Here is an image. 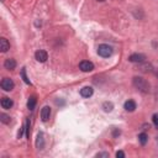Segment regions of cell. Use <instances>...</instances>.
Here are the masks:
<instances>
[{"label": "cell", "mask_w": 158, "mask_h": 158, "mask_svg": "<svg viewBox=\"0 0 158 158\" xmlns=\"http://www.w3.org/2000/svg\"><path fill=\"white\" fill-rule=\"evenodd\" d=\"M133 85L138 90H141L142 93H148L149 91V84H148V81L146 79L141 78V77H135L133 78Z\"/></svg>", "instance_id": "obj_1"}, {"label": "cell", "mask_w": 158, "mask_h": 158, "mask_svg": "<svg viewBox=\"0 0 158 158\" xmlns=\"http://www.w3.org/2000/svg\"><path fill=\"white\" fill-rule=\"evenodd\" d=\"M98 54L101 56V57H104V58L110 57V56L112 54V48H111V46H109V44H100L99 48H98Z\"/></svg>", "instance_id": "obj_2"}, {"label": "cell", "mask_w": 158, "mask_h": 158, "mask_svg": "<svg viewBox=\"0 0 158 158\" xmlns=\"http://www.w3.org/2000/svg\"><path fill=\"white\" fill-rule=\"evenodd\" d=\"M14 86H15V84H14L12 79H10V78H4V79L1 80V88H2L5 91L12 90Z\"/></svg>", "instance_id": "obj_3"}, {"label": "cell", "mask_w": 158, "mask_h": 158, "mask_svg": "<svg viewBox=\"0 0 158 158\" xmlns=\"http://www.w3.org/2000/svg\"><path fill=\"white\" fill-rule=\"evenodd\" d=\"M79 69L81 72H91L94 69V64L89 60H83L79 63Z\"/></svg>", "instance_id": "obj_4"}, {"label": "cell", "mask_w": 158, "mask_h": 158, "mask_svg": "<svg viewBox=\"0 0 158 158\" xmlns=\"http://www.w3.org/2000/svg\"><path fill=\"white\" fill-rule=\"evenodd\" d=\"M144 59H146L144 54H141V53H133L128 57V60L132 63H142L144 62Z\"/></svg>", "instance_id": "obj_5"}, {"label": "cell", "mask_w": 158, "mask_h": 158, "mask_svg": "<svg viewBox=\"0 0 158 158\" xmlns=\"http://www.w3.org/2000/svg\"><path fill=\"white\" fill-rule=\"evenodd\" d=\"M35 58H36L38 62L43 63V62H46V60L48 59V54H47L46 51H43V49H38V51L35 53Z\"/></svg>", "instance_id": "obj_6"}, {"label": "cell", "mask_w": 158, "mask_h": 158, "mask_svg": "<svg viewBox=\"0 0 158 158\" xmlns=\"http://www.w3.org/2000/svg\"><path fill=\"white\" fill-rule=\"evenodd\" d=\"M94 93V89L91 86H84L83 89H80V95L83 98H90Z\"/></svg>", "instance_id": "obj_7"}, {"label": "cell", "mask_w": 158, "mask_h": 158, "mask_svg": "<svg viewBox=\"0 0 158 158\" xmlns=\"http://www.w3.org/2000/svg\"><path fill=\"white\" fill-rule=\"evenodd\" d=\"M51 117V109L48 106H44L42 110H41V118L42 121H48V118Z\"/></svg>", "instance_id": "obj_8"}, {"label": "cell", "mask_w": 158, "mask_h": 158, "mask_svg": "<svg viewBox=\"0 0 158 158\" xmlns=\"http://www.w3.org/2000/svg\"><path fill=\"white\" fill-rule=\"evenodd\" d=\"M4 67H5L6 69H9V70H12V69H15V67H16V60L12 59V58H7V59L4 62Z\"/></svg>", "instance_id": "obj_9"}, {"label": "cell", "mask_w": 158, "mask_h": 158, "mask_svg": "<svg viewBox=\"0 0 158 158\" xmlns=\"http://www.w3.org/2000/svg\"><path fill=\"white\" fill-rule=\"evenodd\" d=\"M0 49H1V52H6V51L10 49V43H9L7 40L4 38V37L0 38Z\"/></svg>", "instance_id": "obj_10"}, {"label": "cell", "mask_w": 158, "mask_h": 158, "mask_svg": "<svg viewBox=\"0 0 158 158\" xmlns=\"http://www.w3.org/2000/svg\"><path fill=\"white\" fill-rule=\"evenodd\" d=\"M125 110L128 111V112H132L136 110V102L133 100H127L125 102Z\"/></svg>", "instance_id": "obj_11"}, {"label": "cell", "mask_w": 158, "mask_h": 158, "mask_svg": "<svg viewBox=\"0 0 158 158\" xmlns=\"http://www.w3.org/2000/svg\"><path fill=\"white\" fill-rule=\"evenodd\" d=\"M12 100L11 99H9V98H2L1 99V106L4 107V109H10L11 106H12Z\"/></svg>", "instance_id": "obj_12"}, {"label": "cell", "mask_w": 158, "mask_h": 158, "mask_svg": "<svg viewBox=\"0 0 158 158\" xmlns=\"http://www.w3.org/2000/svg\"><path fill=\"white\" fill-rule=\"evenodd\" d=\"M138 141H139V143H141L142 146H144V144L147 143V141H148V136H147V133H144V132L139 133V135H138Z\"/></svg>", "instance_id": "obj_13"}, {"label": "cell", "mask_w": 158, "mask_h": 158, "mask_svg": "<svg viewBox=\"0 0 158 158\" xmlns=\"http://www.w3.org/2000/svg\"><path fill=\"white\" fill-rule=\"evenodd\" d=\"M36 102H37L36 98H35V96H31V98L28 99V101H27V107H28L30 110H33L35 106H36Z\"/></svg>", "instance_id": "obj_14"}, {"label": "cell", "mask_w": 158, "mask_h": 158, "mask_svg": "<svg viewBox=\"0 0 158 158\" xmlns=\"http://www.w3.org/2000/svg\"><path fill=\"white\" fill-rule=\"evenodd\" d=\"M102 107H104V110L106 111V112H110V111H112V107H114V105L111 104V102H104V105H102Z\"/></svg>", "instance_id": "obj_15"}, {"label": "cell", "mask_w": 158, "mask_h": 158, "mask_svg": "<svg viewBox=\"0 0 158 158\" xmlns=\"http://www.w3.org/2000/svg\"><path fill=\"white\" fill-rule=\"evenodd\" d=\"M40 142H41V148L43 147V133H38V136H37V146L40 147Z\"/></svg>", "instance_id": "obj_16"}, {"label": "cell", "mask_w": 158, "mask_h": 158, "mask_svg": "<svg viewBox=\"0 0 158 158\" xmlns=\"http://www.w3.org/2000/svg\"><path fill=\"white\" fill-rule=\"evenodd\" d=\"M0 118H1V121H2L4 123H9V122H10V116H7V115H5V114H1V115H0Z\"/></svg>", "instance_id": "obj_17"}, {"label": "cell", "mask_w": 158, "mask_h": 158, "mask_svg": "<svg viewBox=\"0 0 158 158\" xmlns=\"http://www.w3.org/2000/svg\"><path fill=\"white\" fill-rule=\"evenodd\" d=\"M21 75H22V78H23V81H25L26 84H30V80H28V78H27V75H26V70H25V68H22V70H21Z\"/></svg>", "instance_id": "obj_18"}, {"label": "cell", "mask_w": 158, "mask_h": 158, "mask_svg": "<svg viewBox=\"0 0 158 158\" xmlns=\"http://www.w3.org/2000/svg\"><path fill=\"white\" fill-rule=\"evenodd\" d=\"M152 121H153V123H154V125L158 127V112L153 115V117H152Z\"/></svg>", "instance_id": "obj_19"}, {"label": "cell", "mask_w": 158, "mask_h": 158, "mask_svg": "<svg viewBox=\"0 0 158 158\" xmlns=\"http://www.w3.org/2000/svg\"><path fill=\"white\" fill-rule=\"evenodd\" d=\"M116 157H120V158H123V157H125V153H123L122 151H118V152H116Z\"/></svg>", "instance_id": "obj_20"}, {"label": "cell", "mask_w": 158, "mask_h": 158, "mask_svg": "<svg viewBox=\"0 0 158 158\" xmlns=\"http://www.w3.org/2000/svg\"><path fill=\"white\" fill-rule=\"evenodd\" d=\"M98 156H99V157H100V156H104V157H107L109 154H107V153H100V154H98Z\"/></svg>", "instance_id": "obj_21"}, {"label": "cell", "mask_w": 158, "mask_h": 158, "mask_svg": "<svg viewBox=\"0 0 158 158\" xmlns=\"http://www.w3.org/2000/svg\"><path fill=\"white\" fill-rule=\"evenodd\" d=\"M117 135H120V131H117V130H116V131L114 132V136H117Z\"/></svg>", "instance_id": "obj_22"}, {"label": "cell", "mask_w": 158, "mask_h": 158, "mask_svg": "<svg viewBox=\"0 0 158 158\" xmlns=\"http://www.w3.org/2000/svg\"><path fill=\"white\" fill-rule=\"evenodd\" d=\"M98 1H105V0H98Z\"/></svg>", "instance_id": "obj_23"}]
</instances>
